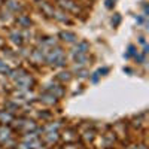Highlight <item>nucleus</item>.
Wrapping results in <instances>:
<instances>
[{
    "label": "nucleus",
    "mask_w": 149,
    "mask_h": 149,
    "mask_svg": "<svg viewBox=\"0 0 149 149\" xmlns=\"http://www.w3.org/2000/svg\"><path fill=\"white\" fill-rule=\"evenodd\" d=\"M33 84H34L33 78L30 76V74L26 73L24 76H21V78L17 79V88H19L22 91H27V90H30L31 86H33Z\"/></svg>",
    "instance_id": "1"
},
{
    "label": "nucleus",
    "mask_w": 149,
    "mask_h": 149,
    "mask_svg": "<svg viewBox=\"0 0 149 149\" xmlns=\"http://www.w3.org/2000/svg\"><path fill=\"white\" fill-rule=\"evenodd\" d=\"M64 55V52H63V49L61 48H52L51 51H48V54H46V61L49 64H55V61L58 60V58H61Z\"/></svg>",
    "instance_id": "2"
},
{
    "label": "nucleus",
    "mask_w": 149,
    "mask_h": 149,
    "mask_svg": "<svg viewBox=\"0 0 149 149\" xmlns=\"http://www.w3.org/2000/svg\"><path fill=\"white\" fill-rule=\"evenodd\" d=\"M63 140L66 143H74L78 140V131L74 130V128H66L64 133H63Z\"/></svg>",
    "instance_id": "3"
},
{
    "label": "nucleus",
    "mask_w": 149,
    "mask_h": 149,
    "mask_svg": "<svg viewBox=\"0 0 149 149\" xmlns=\"http://www.w3.org/2000/svg\"><path fill=\"white\" fill-rule=\"evenodd\" d=\"M60 6L66 9V10H70V12H74V14H78L79 12V6L73 2V0H60Z\"/></svg>",
    "instance_id": "4"
},
{
    "label": "nucleus",
    "mask_w": 149,
    "mask_h": 149,
    "mask_svg": "<svg viewBox=\"0 0 149 149\" xmlns=\"http://www.w3.org/2000/svg\"><path fill=\"white\" fill-rule=\"evenodd\" d=\"M46 91H48V93H51L52 95H55L57 98H60V97H63V95H64V88H63L61 85H54V84H51V85H48Z\"/></svg>",
    "instance_id": "5"
},
{
    "label": "nucleus",
    "mask_w": 149,
    "mask_h": 149,
    "mask_svg": "<svg viewBox=\"0 0 149 149\" xmlns=\"http://www.w3.org/2000/svg\"><path fill=\"white\" fill-rule=\"evenodd\" d=\"M57 100H58V98L55 95H52L51 93H48V91H45L43 94H40V102L45 103V104H48V106H54L57 103Z\"/></svg>",
    "instance_id": "6"
},
{
    "label": "nucleus",
    "mask_w": 149,
    "mask_h": 149,
    "mask_svg": "<svg viewBox=\"0 0 149 149\" xmlns=\"http://www.w3.org/2000/svg\"><path fill=\"white\" fill-rule=\"evenodd\" d=\"M82 139L85 143H91L95 139V130L94 127H90V130H84L82 131Z\"/></svg>",
    "instance_id": "7"
},
{
    "label": "nucleus",
    "mask_w": 149,
    "mask_h": 149,
    "mask_svg": "<svg viewBox=\"0 0 149 149\" xmlns=\"http://www.w3.org/2000/svg\"><path fill=\"white\" fill-rule=\"evenodd\" d=\"M90 49V45L86 42H79L76 46L73 48V55H79V54H86V51Z\"/></svg>",
    "instance_id": "8"
},
{
    "label": "nucleus",
    "mask_w": 149,
    "mask_h": 149,
    "mask_svg": "<svg viewBox=\"0 0 149 149\" xmlns=\"http://www.w3.org/2000/svg\"><path fill=\"white\" fill-rule=\"evenodd\" d=\"M52 18H55V19H58V21H61V22H67V24H70V22H72V21H70V18L67 17V14H66V12L55 10V9H54Z\"/></svg>",
    "instance_id": "9"
},
{
    "label": "nucleus",
    "mask_w": 149,
    "mask_h": 149,
    "mask_svg": "<svg viewBox=\"0 0 149 149\" xmlns=\"http://www.w3.org/2000/svg\"><path fill=\"white\" fill-rule=\"evenodd\" d=\"M58 139H60L58 131H49V133H45V140H46L49 145L57 143V142H58Z\"/></svg>",
    "instance_id": "10"
},
{
    "label": "nucleus",
    "mask_w": 149,
    "mask_h": 149,
    "mask_svg": "<svg viewBox=\"0 0 149 149\" xmlns=\"http://www.w3.org/2000/svg\"><path fill=\"white\" fill-rule=\"evenodd\" d=\"M12 121H14V116H12L10 112H0V122H2V125H6V124H10Z\"/></svg>",
    "instance_id": "11"
},
{
    "label": "nucleus",
    "mask_w": 149,
    "mask_h": 149,
    "mask_svg": "<svg viewBox=\"0 0 149 149\" xmlns=\"http://www.w3.org/2000/svg\"><path fill=\"white\" fill-rule=\"evenodd\" d=\"M8 139H10V128H8L6 125L0 127V142H6Z\"/></svg>",
    "instance_id": "12"
},
{
    "label": "nucleus",
    "mask_w": 149,
    "mask_h": 149,
    "mask_svg": "<svg viewBox=\"0 0 149 149\" xmlns=\"http://www.w3.org/2000/svg\"><path fill=\"white\" fill-rule=\"evenodd\" d=\"M60 37L64 42H76V34L72 33V31H61L60 33Z\"/></svg>",
    "instance_id": "13"
},
{
    "label": "nucleus",
    "mask_w": 149,
    "mask_h": 149,
    "mask_svg": "<svg viewBox=\"0 0 149 149\" xmlns=\"http://www.w3.org/2000/svg\"><path fill=\"white\" fill-rule=\"evenodd\" d=\"M26 73H27L26 70L19 67V69H15V70H10V72H9L8 74H9V78H10V79H15V81H17L18 78L24 76V74H26Z\"/></svg>",
    "instance_id": "14"
},
{
    "label": "nucleus",
    "mask_w": 149,
    "mask_h": 149,
    "mask_svg": "<svg viewBox=\"0 0 149 149\" xmlns=\"http://www.w3.org/2000/svg\"><path fill=\"white\" fill-rule=\"evenodd\" d=\"M10 40L14 42V43H17V45H21L22 43V36H21V33L18 31V30H14V31H10Z\"/></svg>",
    "instance_id": "15"
},
{
    "label": "nucleus",
    "mask_w": 149,
    "mask_h": 149,
    "mask_svg": "<svg viewBox=\"0 0 149 149\" xmlns=\"http://www.w3.org/2000/svg\"><path fill=\"white\" fill-rule=\"evenodd\" d=\"M40 9L45 12L48 17H52V14H54V8L51 5H48L46 2H40Z\"/></svg>",
    "instance_id": "16"
},
{
    "label": "nucleus",
    "mask_w": 149,
    "mask_h": 149,
    "mask_svg": "<svg viewBox=\"0 0 149 149\" xmlns=\"http://www.w3.org/2000/svg\"><path fill=\"white\" fill-rule=\"evenodd\" d=\"M61 124L60 122H51V124H48V125L45 128H42V133H49V131H58Z\"/></svg>",
    "instance_id": "17"
},
{
    "label": "nucleus",
    "mask_w": 149,
    "mask_h": 149,
    "mask_svg": "<svg viewBox=\"0 0 149 149\" xmlns=\"http://www.w3.org/2000/svg\"><path fill=\"white\" fill-rule=\"evenodd\" d=\"M6 6L10 9V10H14V12H18V10H22V6L18 5L15 0H6Z\"/></svg>",
    "instance_id": "18"
},
{
    "label": "nucleus",
    "mask_w": 149,
    "mask_h": 149,
    "mask_svg": "<svg viewBox=\"0 0 149 149\" xmlns=\"http://www.w3.org/2000/svg\"><path fill=\"white\" fill-rule=\"evenodd\" d=\"M18 24H19L21 27H30L31 21H30V18L27 15H19L18 17Z\"/></svg>",
    "instance_id": "19"
},
{
    "label": "nucleus",
    "mask_w": 149,
    "mask_h": 149,
    "mask_svg": "<svg viewBox=\"0 0 149 149\" xmlns=\"http://www.w3.org/2000/svg\"><path fill=\"white\" fill-rule=\"evenodd\" d=\"M74 60H76V67H81L86 63L88 57H86V54H79V55H74Z\"/></svg>",
    "instance_id": "20"
},
{
    "label": "nucleus",
    "mask_w": 149,
    "mask_h": 149,
    "mask_svg": "<svg viewBox=\"0 0 149 149\" xmlns=\"http://www.w3.org/2000/svg\"><path fill=\"white\" fill-rule=\"evenodd\" d=\"M24 131H30V130H36V122L34 121H29L26 119V122L22 124V127H21Z\"/></svg>",
    "instance_id": "21"
},
{
    "label": "nucleus",
    "mask_w": 149,
    "mask_h": 149,
    "mask_svg": "<svg viewBox=\"0 0 149 149\" xmlns=\"http://www.w3.org/2000/svg\"><path fill=\"white\" fill-rule=\"evenodd\" d=\"M58 79L63 81V82H69V81L72 79V74H70L69 72H61V73L58 74Z\"/></svg>",
    "instance_id": "22"
},
{
    "label": "nucleus",
    "mask_w": 149,
    "mask_h": 149,
    "mask_svg": "<svg viewBox=\"0 0 149 149\" xmlns=\"http://www.w3.org/2000/svg\"><path fill=\"white\" fill-rule=\"evenodd\" d=\"M10 69L6 63H3V61H0V73H9Z\"/></svg>",
    "instance_id": "23"
},
{
    "label": "nucleus",
    "mask_w": 149,
    "mask_h": 149,
    "mask_svg": "<svg viewBox=\"0 0 149 149\" xmlns=\"http://www.w3.org/2000/svg\"><path fill=\"white\" fill-rule=\"evenodd\" d=\"M131 55H136V48H134L133 45H130V46H128V52L125 54V57L128 58V57H131Z\"/></svg>",
    "instance_id": "24"
},
{
    "label": "nucleus",
    "mask_w": 149,
    "mask_h": 149,
    "mask_svg": "<svg viewBox=\"0 0 149 149\" xmlns=\"http://www.w3.org/2000/svg\"><path fill=\"white\" fill-rule=\"evenodd\" d=\"M119 21H121V17L116 14V15H115V18H112V24H113V27H115V26H118Z\"/></svg>",
    "instance_id": "25"
},
{
    "label": "nucleus",
    "mask_w": 149,
    "mask_h": 149,
    "mask_svg": "<svg viewBox=\"0 0 149 149\" xmlns=\"http://www.w3.org/2000/svg\"><path fill=\"white\" fill-rule=\"evenodd\" d=\"M107 72H109V69H107V67H103V69H98V70H97V73L100 74V76H103V74H106Z\"/></svg>",
    "instance_id": "26"
},
{
    "label": "nucleus",
    "mask_w": 149,
    "mask_h": 149,
    "mask_svg": "<svg viewBox=\"0 0 149 149\" xmlns=\"http://www.w3.org/2000/svg\"><path fill=\"white\" fill-rule=\"evenodd\" d=\"M64 149H79V146L74 145V143H69V145L64 146Z\"/></svg>",
    "instance_id": "27"
},
{
    "label": "nucleus",
    "mask_w": 149,
    "mask_h": 149,
    "mask_svg": "<svg viewBox=\"0 0 149 149\" xmlns=\"http://www.w3.org/2000/svg\"><path fill=\"white\" fill-rule=\"evenodd\" d=\"M98 78H100V74H98V73H97V72H95V73H94V74H93V78H91V81H93V82H94V84H95V82H97V81H98Z\"/></svg>",
    "instance_id": "28"
},
{
    "label": "nucleus",
    "mask_w": 149,
    "mask_h": 149,
    "mask_svg": "<svg viewBox=\"0 0 149 149\" xmlns=\"http://www.w3.org/2000/svg\"><path fill=\"white\" fill-rule=\"evenodd\" d=\"M39 118H51V113H46V112H45V113H42V112H40Z\"/></svg>",
    "instance_id": "29"
},
{
    "label": "nucleus",
    "mask_w": 149,
    "mask_h": 149,
    "mask_svg": "<svg viewBox=\"0 0 149 149\" xmlns=\"http://www.w3.org/2000/svg\"><path fill=\"white\" fill-rule=\"evenodd\" d=\"M137 149H148V146H146V143L143 142V143H140V145H137Z\"/></svg>",
    "instance_id": "30"
},
{
    "label": "nucleus",
    "mask_w": 149,
    "mask_h": 149,
    "mask_svg": "<svg viewBox=\"0 0 149 149\" xmlns=\"http://www.w3.org/2000/svg\"><path fill=\"white\" fill-rule=\"evenodd\" d=\"M86 74L88 73H86L85 70H82V72H79V78H86Z\"/></svg>",
    "instance_id": "31"
},
{
    "label": "nucleus",
    "mask_w": 149,
    "mask_h": 149,
    "mask_svg": "<svg viewBox=\"0 0 149 149\" xmlns=\"http://www.w3.org/2000/svg\"><path fill=\"white\" fill-rule=\"evenodd\" d=\"M112 5H113V3H112V0H107V2H106V6L107 8H112Z\"/></svg>",
    "instance_id": "32"
},
{
    "label": "nucleus",
    "mask_w": 149,
    "mask_h": 149,
    "mask_svg": "<svg viewBox=\"0 0 149 149\" xmlns=\"http://www.w3.org/2000/svg\"><path fill=\"white\" fill-rule=\"evenodd\" d=\"M127 149H137V145H130Z\"/></svg>",
    "instance_id": "33"
},
{
    "label": "nucleus",
    "mask_w": 149,
    "mask_h": 149,
    "mask_svg": "<svg viewBox=\"0 0 149 149\" xmlns=\"http://www.w3.org/2000/svg\"><path fill=\"white\" fill-rule=\"evenodd\" d=\"M2 45H3V40H2V39H0V46H2Z\"/></svg>",
    "instance_id": "34"
},
{
    "label": "nucleus",
    "mask_w": 149,
    "mask_h": 149,
    "mask_svg": "<svg viewBox=\"0 0 149 149\" xmlns=\"http://www.w3.org/2000/svg\"><path fill=\"white\" fill-rule=\"evenodd\" d=\"M0 149H2V148H0Z\"/></svg>",
    "instance_id": "35"
}]
</instances>
